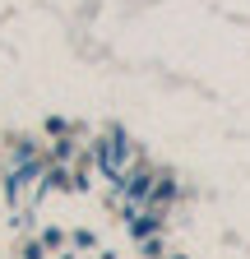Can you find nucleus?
Wrapping results in <instances>:
<instances>
[{
  "instance_id": "obj_1",
  "label": "nucleus",
  "mask_w": 250,
  "mask_h": 259,
  "mask_svg": "<svg viewBox=\"0 0 250 259\" xmlns=\"http://www.w3.org/2000/svg\"><path fill=\"white\" fill-rule=\"evenodd\" d=\"M120 162H125V144L111 139V148H107V171H120Z\"/></svg>"
}]
</instances>
